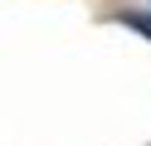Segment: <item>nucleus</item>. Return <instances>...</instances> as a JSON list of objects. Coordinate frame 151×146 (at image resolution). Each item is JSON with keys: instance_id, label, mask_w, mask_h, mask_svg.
Segmentation results:
<instances>
[]
</instances>
